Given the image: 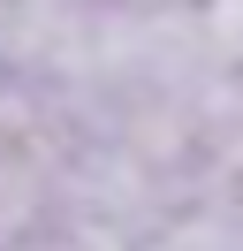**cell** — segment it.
<instances>
[{"label":"cell","instance_id":"6da1fadb","mask_svg":"<svg viewBox=\"0 0 243 251\" xmlns=\"http://www.w3.org/2000/svg\"><path fill=\"white\" fill-rule=\"evenodd\" d=\"M61 160L69 145H0V251H23L61 221Z\"/></svg>","mask_w":243,"mask_h":251}]
</instances>
